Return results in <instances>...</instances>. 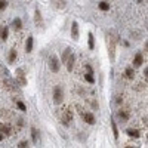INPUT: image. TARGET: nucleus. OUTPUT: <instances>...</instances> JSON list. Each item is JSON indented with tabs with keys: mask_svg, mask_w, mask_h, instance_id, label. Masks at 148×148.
<instances>
[{
	"mask_svg": "<svg viewBox=\"0 0 148 148\" xmlns=\"http://www.w3.org/2000/svg\"><path fill=\"white\" fill-rule=\"evenodd\" d=\"M49 68H51L52 73H58L59 71V59L55 55H52L51 59H49Z\"/></svg>",
	"mask_w": 148,
	"mask_h": 148,
	"instance_id": "20e7f679",
	"label": "nucleus"
},
{
	"mask_svg": "<svg viewBox=\"0 0 148 148\" xmlns=\"http://www.w3.org/2000/svg\"><path fill=\"white\" fill-rule=\"evenodd\" d=\"M117 117L121 123H126L129 120V111L127 110H119V113H117Z\"/></svg>",
	"mask_w": 148,
	"mask_h": 148,
	"instance_id": "0eeeda50",
	"label": "nucleus"
},
{
	"mask_svg": "<svg viewBox=\"0 0 148 148\" xmlns=\"http://www.w3.org/2000/svg\"><path fill=\"white\" fill-rule=\"evenodd\" d=\"M12 25H14V28H15L16 31H19V30L22 28V21H21L19 18H15L14 22H12Z\"/></svg>",
	"mask_w": 148,
	"mask_h": 148,
	"instance_id": "f3484780",
	"label": "nucleus"
},
{
	"mask_svg": "<svg viewBox=\"0 0 148 148\" xmlns=\"http://www.w3.org/2000/svg\"><path fill=\"white\" fill-rule=\"evenodd\" d=\"M33 43H34V39L30 36L28 39H27V43H25V51H27V53L33 52Z\"/></svg>",
	"mask_w": 148,
	"mask_h": 148,
	"instance_id": "ddd939ff",
	"label": "nucleus"
},
{
	"mask_svg": "<svg viewBox=\"0 0 148 148\" xmlns=\"http://www.w3.org/2000/svg\"><path fill=\"white\" fill-rule=\"evenodd\" d=\"M144 76H145V80H147V76H148V68L145 67V70H144Z\"/></svg>",
	"mask_w": 148,
	"mask_h": 148,
	"instance_id": "cd10ccee",
	"label": "nucleus"
},
{
	"mask_svg": "<svg viewBox=\"0 0 148 148\" xmlns=\"http://www.w3.org/2000/svg\"><path fill=\"white\" fill-rule=\"evenodd\" d=\"M8 36H9V30H8V27H3L0 30V39L5 42V40H8Z\"/></svg>",
	"mask_w": 148,
	"mask_h": 148,
	"instance_id": "dca6fc26",
	"label": "nucleus"
},
{
	"mask_svg": "<svg viewBox=\"0 0 148 148\" xmlns=\"http://www.w3.org/2000/svg\"><path fill=\"white\" fill-rule=\"evenodd\" d=\"M125 74H126V77L129 79V80H133L135 79V70L133 68H126V71H125Z\"/></svg>",
	"mask_w": 148,
	"mask_h": 148,
	"instance_id": "a211bd4d",
	"label": "nucleus"
},
{
	"mask_svg": "<svg viewBox=\"0 0 148 148\" xmlns=\"http://www.w3.org/2000/svg\"><path fill=\"white\" fill-rule=\"evenodd\" d=\"M70 53H71V49H70V47H67V49H65V52H64V55H62V59H61V61H62V62H65L67 58L70 56Z\"/></svg>",
	"mask_w": 148,
	"mask_h": 148,
	"instance_id": "b1692460",
	"label": "nucleus"
},
{
	"mask_svg": "<svg viewBox=\"0 0 148 148\" xmlns=\"http://www.w3.org/2000/svg\"><path fill=\"white\" fill-rule=\"evenodd\" d=\"M31 138H33V142L37 144V141H39V133H37L36 127H31Z\"/></svg>",
	"mask_w": 148,
	"mask_h": 148,
	"instance_id": "6ab92c4d",
	"label": "nucleus"
},
{
	"mask_svg": "<svg viewBox=\"0 0 148 148\" xmlns=\"http://www.w3.org/2000/svg\"><path fill=\"white\" fill-rule=\"evenodd\" d=\"M0 133H3V136L5 135H12L14 133V130H12V126L9 125V123H2V125H0Z\"/></svg>",
	"mask_w": 148,
	"mask_h": 148,
	"instance_id": "423d86ee",
	"label": "nucleus"
},
{
	"mask_svg": "<svg viewBox=\"0 0 148 148\" xmlns=\"http://www.w3.org/2000/svg\"><path fill=\"white\" fill-rule=\"evenodd\" d=\"M59 119H61V123H64L65 126H68L70 121L73 120V111H71L68 107L61 108V111H59Z\"/></svg>",
	"mask_w": 148,
	"mask_h": 148,
	"instance_id": "f257e3e1",
	"label": "nucleus"
},
{
	"mask_svg": "<svg viewBox=\"0 0 148 148\" xmlns=\"http://www.w3.org/2000/svg\"><path fill=\"white\" fill-rule=\"evenodd\" d=\"M34 22L37 27H42L43 25V19H42V14L39 9H36V14H34Z\"/></svg>",
	"mask_w": 148,
	"mask_h": 148,
	"instance_id": "9d476101",
	"label": "nucleus"
},
{
	"mask_svg": "<svg viewBox=\"0 0 148 148\" xmlns=\"http://www.w3.org/2000/svg\"><path fill=\"white\" fill-rule=\"evenodd\" d=\"M16 82L19 86H27V77H25V74H24V71L21 68L16 70Z\"/></svg>",
	"mask_w": 148,
	"mask_h": 148,
	"instance_id": "39448f33",
	"label": "nucleus"
},
{
	"mask_svg": "<svg viewBox=\"0 0 148 148\" xmlns=\"http://www.w3.org/2000/svg\"><path fill=\"white\" fill-rule=\"evenodd\" d=\"M142 62H144L142 53H136V55H135V58H133V65L135 67H139V65H142Z\"/></svg>",
	"mask_w": 148,
	"mask_h": 148,
	"instance_id": "f8f14e48",
	"label": "nucleus"
},
{
	"mask_svg": "<svg viewBox=\"0 0 148 148\" xmlns=\"http://www.w3.org/2000/svg\"><path fill=\"white\" fill-rule=\"evenodd\" d=\"M84 80L88 82V83H90V84H93V83H95V77H93V74H92V73L84 74Z\"/></svg>",
	"mask_w": 148,
	"mask_h": 148,
	"instance_id": "412c9836",
	"label": "nucleus"
},
{
	"mask_svg": "<svg viewBox=\"0 0 148 148\" xmlns=\"http://www.w3.org/2000/svg\"><path fill=\"white\" fill-rule=\"evenodd\" d=\"M71 37L74 40H79V24L76 21L71 24Z\"/></svg>",
	"mask_w": 148,
	"mask_h": 148,
	"instance_id": "6e6552de",
	"label": "nucleus"
},
{
	"mask_svg": "<svg viewBox=\"0 0 148 148\" xmlns=\"http://www.w3.org/2000/svg\"><path fill=\"white\" fill-rule=\"evenodd\" d=\"M18 147H19V148H25V147H28V142H27V141H22V142L18 144Z\"/></svg>",
	"mask_w": 148,
	"mask_h": 148,
	"instance_id": "bb28decb",
	"label": "nucleus"
},
{
	"mask_svg": "<svg viewBox=\"0 0 148 148\" xmlns=\"http://www.w3.org/2000/svg\"><path fill=\"white\" fill-rule=\"evenodd\" d=\"M16 56H18L16 51H15V49H12V51H10V53H9V62H12V64H14V62H15V59H16Z\"/></svg>",
	"mask_w": 148,
	"mask_h": 148,
	"instance_id": "aec40b11",
	"label": "nucleus"
},
{
	"mask_svg": "<svg viewBox=\"0 0 148 148\" xmlns=\"http://www.w3.org/2000/svg\"><path fill=\"white\" fill-rule=\"evenodd\" d=\"M77 110H79V113L82 114V117H83V120L88 123V125H95V116L93 114H90V113H86V111H83V108L82 107H79L77 105Z\"/></svg>",
	"mask_w": 148,
	"mask_h": 148,
	"instance_id": "f03ea898",
	"label": "nucleus"
},
{
	"mask_svg": "<svg viewBox=\"0 0 148 148\" xmlns=\"http://www.w3.org/2000/svg\"><path fill=\"white\" fill-rule=\"evenodd\" d=\"M3 141V133H0V142Z\"/></svg>",
	"mask_w": 148,
	"mask_h": 148,
	"instance_id": "c85d7f7f",
	"label": "nucleus"
},
{
	"mask_svg": "<svg viewBox=\"0 0 148 148\" xmlns=\"http://www.w3.org/2000/svg\"><path fill=\"white\" fill-rule=\"evenodd\" d=\"M88 37H89V49H90V51H93V49H95V39H93V34L89 33Z\"/></svg>",
	"mask_w": 148,
	"mask_h": 148,
	"instance_id": "4be33fe9",
	"label": "nucleus"
},
{
	"mask_svg": "<svg viewBox=\"0 0 148 148\" xmlns=\"http://www.w3.org/2000/svg\"><path fill=\"white\" fill-rule=\"evenodd\" d=\"M98 6H99V9H101V10H104V12L110 10V3H107V2H101Z\"/></svg>",
	"mask_w": 148,
	"mask_h": 148,
	"instance_id": "5701e85b",
	"label": "nucleus"
},
{
	"mask_svg": "<svg viewBox=\"0 0 148 148\" xmlns=\"http://www.w3.org/2000/svg\"><path fill=\"white\" fill-rule=\"evenodd\" d=\"M108 53L111 61H114V40L113 39H108Z\"/></svg>",
	"mask_w": 148,
	"mask_h": 148,
	"instance_id": "9b49d317",
	"label": "nucleus"
},
{
	"mask_svg": "<svg viewBox=\"0 0 148 148\" xmlns=\"http://www.w3.org/2000/svg\"><path fill=\"white\" fill-rule=\"evenodd\" d=\"M64 101V90L61 86H56L55 90H53V102L55 104H62Z\"/></svg>",
	"mask_w": 148,
	"mask_h": 148,
	"instance_id": "7ed1b4c3",
	"label": "nucleus"
},
{
	"mask_svg": "<svg viewBox=\"0 0 148 148\" xmlns=\"http://www.w3.org/2000/svg\"><path fill=\"white\" fill-rule=\"evenodd\" d=\"M16 107H18L21 111H27V107H25V104H24V102H21V101H18V102H16Z\"/></svg>",
	"mask_w": 148,
	"mask_h": 148,
	"instance_id": "393cba45",
	"label": "nucleus"
},
{
	"mask_svg": "<svg viewBox=\"0 0 148 148\" xmlns=\"http://www.w3.org/2000/svg\"><path fill=\"white\" fill-rule=\"evenodd\" d=\"M6 6H8V2H6V0H0V12L5 10Z\"/></svg>",
	"mask_w": 148,
	"mask_h": 148,
	"instance_id": "a878e982",
	"label": "nucleus"
},
{
	"mask_svg": "<svg viewBox=\"0 0 148 148\" xmlns=\"http://www.w3.org/2000/svg\"><path fill=\"white\" fill-rule=\"evenodd\" d=\"M126 133L129 135L130 138H139V136H141L139 130H136V129H127V130H126Z\"/></svg>",
	"mask_w": 148,
	"mask_h": 148,
	"instance_id": "4468645a",
	"label": "nucleus"
},
{
	"mask_svg": "<svg viewBox=\"0 0 148 148\" xmlns=\"http://www.w3.org/2000/svg\"><path fill=\"white\" fill-rule=\"evenodd\" d=\"M67 70L71 73L73 71V68H74V62H76V55H73V53H70V56L67 58Z\"/></svg>",
	"mask_w": 148,
	"mask_h": 148,
	"instance_id": "1a4fd4ad",
	"label": "nucleus"
},
{
	"mask_svg": "<svg viewBox=\"0 0 148 148\" xmlns=\"http://www.w3.org/2000/svg\"><path fill=\"white\" fill-rule=\"evenodd\" d=\"M110 121H111V129H113V133H114V138H116V139H119V129H117V125H116V121H114V119H111Z\"/></svg>",
	"mask_w": 148,
	"mask_h": 148,
	"instance_id": "2eb2a0df",
	"label": "nucleus"
}]
</instances>
